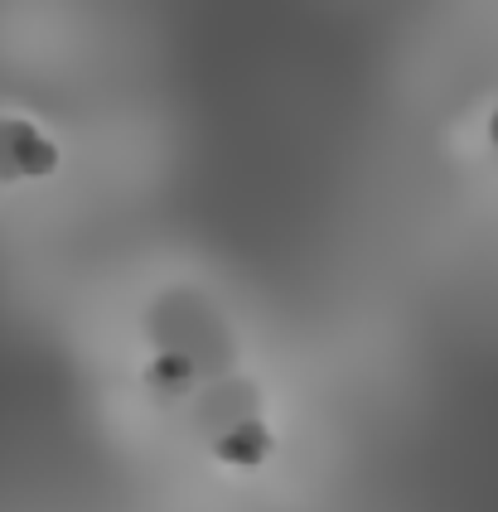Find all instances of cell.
I'll list each match as a JSON object with an SVG mask.
<instances>
[{"label":"cell","instance_id":"obj_1","mask_svg":"<svg viewBox=\"0 0 498 512\" xmlns=\"http://www.w3.org/2000/svg\"><path fill=\"white\" fill-rule=\"evenodd\" d=\"M54 145L44 141L39 131H30L25 121H0V174H49L54 170Z\"/></svg>","mask_w":498,"mask_h":512},{"label":"cell","instance_id":"obj_2","mask_svg":"<svg viewBox=\"0 0 498 512\" xmlns=\"http://www.w3.org/2000/svg\"><path fill=\"white\" fill-rule=\"evenodd\" d=\"M266 445H271V435H266L257 421H247V426L228 430L223 440H218V459H228V464H257L266 455Z\"/></svg>","mask_w":498,"mask_h":512},{"label":"cell","instance_id":"obj_3","mask_svg":"<svg viewBox=\"0 0 498 512\" xmlns=\"http://www.w3.org/2000/svg\"><path fill=\"white\" fill-rule=\"evenodd\" d=\"M194 368L184 363V358H165V363H155V382H165V387H179V382H189Z\"/></svg>","mask_w":498,"mask_h":512},{"label":"cell","instance_id":"obj_4","mask_svg":"<svg viewBox=\"0 0 498 512\" xmlns=\"http://www.w3.org/2000/svg\"><path fill=\"white\" fill-rule=\"evenodd\" d=\"M489 131H494V141H498V112H494V126H489Z\"/></svg>","mask_w":498,"mask_h":512}]
</instances>
